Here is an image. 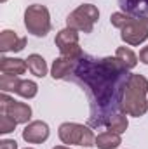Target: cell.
I'll return each instance as SVG.
<instances>
[{
  "label": "cell",
  "mask_w": 148,
  "mask_h": 149,
  "mask_svg": "<svg viewBox=\"0 0 148 149\" xmlns=\"http://www.w3.org/2000/svg\"><path fill=\"white\" fill-rule=\"evenodd\" d=\"M122 144V137L120 134H115L111 130H106V132H101L96 135V148L98 149H117Z\"/></svg>",
  "instance_id": "14"
},
{
  "label": "cell",
  "mask_w": 148,
  "mask_h": 149,
  "mask_svg": "<svg viewBox=\"0 0 148 149\" xmlns=\"http://www.w3.org/2000/svg\"><path fill=\"white\" fill-rule=\"evenodd\" d=\"M37 92H38V85L33 80H21L14 94L21 95L23 99H33L37 95Z\"/></svg>",
  "instance_id": "18"
},
{
  "label": "cell",
  "mask_w": 148,
  "mask_h": 149,
  "mask_svg": "<svg viewBox=\"0 0 148 149\" xmlns=\"http://www.w3.org/2000/svg\"><path fill=\"white\" fill-rule=\"evenodd\" d=\"M0 113L9 114L12 120L18 121V125H28L32 120V108L25 102L14 101L12 97H9L5 92H2L0 95Z\"/></svg>",
  "instance_id": "8"
},
{
  "label": "cell",
  "mask_w": 148,
  "mask_h": 149,
  "mask_svg": "<svg viewBox=\"0 0 148 149\" xmlns=\"http://www.w3.org/2000/svg\"><path fill=\"white\" fill-rule=\"evenodd\" d=\"M148 80L143 74L131 73L125 87H124V95H122V113L140 118L145 116L148 111Z\"/></svg>",
  "instance_id": "2"
},
{
  "label": "cell",
  "mask_w": 148,
  "mask_h": 149,
  "mask_svg": "<svg viewBox=\"0 0 148 149\" xmlns=\"http://www.w3.org/2000/svg\"><path fill=\"white\" fill-rule=\"evenodd\" d=\"M26 149H33V148H26Z\"/></svg>",
  "instance_id": "26"
},
{
  "label": "cell",
  "mask_w": 148,
  "mask_h": 149,
  "mask_svg": "<svg viewBox=\"0 0 148 149\" xmlns=\"http://www.w3.org/2000/svg\"><path fill=\"white\" fill-rule=\"evenodd\" d=\"M21 78L19 76H11V74H0V90L2 92H16Z\"/></svg>",
  "instance_id": "19"
},
{
  "label": "cell",
  "mask_w": 148,
  "mask_h": 149,
  "mask_svg": "<svg viewBox=\"0 0 148 149\" xmlns=\"http://www.w3.org/2000/svg\"><path fill=\"white\" fill-rule=\"evenodd\" d=\"M26 47V37H18L12 30H4L0 33V52H21Z\"/></svg>",
  "instance_id": "10"
},
{
  "label": "cell",
  "mask_w": 148,
  "mask_h": 149,
  "mask_svg": "<svg viewBox=\"0 0 148 149\" xmlns=\"http://www.w3.org/2000/svg\"><path fill=\"white\" fill-rule=\"evenodd\" d=\"M127 127H129V120H127L125 113H117L106 121V128L115 134H120V135L127 130Z\"/></svg>",
  "instance_id": "17"
},
{
  "label": "cell",
  "mask_w": 148,
  "mask_h": 149,
  "mask_svg": "<svg viewBox=\"0 0 148 149\" xmlns=\"http://www.w3.org/2000/svg\"><path fill=\"white\" fill-rule=\"evenodd\" d=\"M0 149H18V142L14 139H4L0 141Z\"/></svg>",
  "instance_id": "22"
},
{
  "label": "cell",
  "mask_w": 148,
  "mask_h": 149,
  "mask_svg": "<svg viewBox=\"0 0 148 149\" xmlns=\"http://www.w3.org/2000/svg\"><path fill=\"white\" fill-rule=\"evenodd\" d=\"M28 70L26 59L19 57H2L0 59V73L2 74H11V76H19Z\"/></svg>",
  "instance_id": "12"
},
{
  "label": "cell",
  "mask_w": 148,
  "mask_h": 149,
  "mask_svg": "<svg viewBox=\"0 0 148 149\" xmlns=\"http://www.w3.org/2000/svg\"><path fill=\"white\" fill-rule=\"evenodd\" d=\"M59 141L66 146H82V148H92L96 144V135L91 127L75 123V121H66L61 123L58 128Z\"/></svg>",
  "instance_id": "3"
},
{
  "label": "cell",
  "mask_w": 148,
  "mask_h": 149,
  "mask_svg": "<svg viewBox=\"0 0 148 149\" xmlns=\"http://www.w3.org/2000/svg\"><path fill=\"white\" fill-rule=\"evenodd\" d=\"M26 64H28V70L30 73L35 74L37 78H44L47 74V63L42 56L38 54H30L28 59H26Z\"/></svg>",
  "instance_id": "15"
},
{
  "label": "cell",
  "mask_w": 148,
  "mask_h": 149,
  "mask_svg": "<svg viewBox=\"0 0 148 149\" xmlns=\"http://www.w3.org/2000/svg\"><path fill=\"white\" fill-rule=\"evenodd\" d=\"M129 74V70L118 57L96 59L84 54L77 61L68 78L78 83L89 97L91 127H106L113 114L122 113V95Z\"/></svg>",
  "instance_id": "1"
},
{
  "label": "cell",
  "mask_w": 148,
  "mask_h": 149,
  "mask_svg": "<svg viewBox=\"0 0 148 149\" xmlns=\"http://www.w3.org/2000/svg\"><path fill=\"white\" fill-rule=\"evenodd\" d=\"M120 38L131 47L141 45L148 38V17H132V21L120 30Z\"/></svg>",
  "instance_id": "7"
},
{
  "label": "cell",
  "mask_w": 148,
  "mask_h": 149,
  "mask_svg": "<svg viewBox=\"0 0 148 149\" xmlns=\"http://www.w3.org/2000/svg\"><path fill=\"white\" fill-rule=\"evenodd\" d=\"M132 17H134V16H129V14H125V12H113L110 16V23H111V26L122 30L125 24H129V23L132 21Z\"/></svg>",
  "instance_id": "20"
},
{
  "label": "cell",
  "mask_w": 148,
  "mask_h": 149,
  "mask_svg": "<svg viewBox=\"0 0 148 149\" xmlns=\"http://www.w3.org/2000/svg\"><path fill=\"white\" fill-rule=\"evenodd\" d=\"M122 12L134 17H148V0H118Z\"/></svg>",
  "instance_id": "13"
},
{
  "label": "cell",
  "mask_w": 148,
  "mask_h": 149,
  "mask_svg": "<svg viewBox=\"0 0 148 149\" xmlns=\"http://www.w3.org/2000/svg\"><path fill=\"white\" fill-rule=\"evenodd\" d=\"M16 125H18V121L16 120H12L9 114H0V134H11V132H14V128H16Z\"/></svg>",
  "instance_id": "21"
},
{
  "label": "cell",
  "mask_w": 148,
  "mask_h": 149,
  "mask_svg": "<svg viewBox=\"0 0 148 149\" xmlns=\"http://www.w3.org/2000/svg\"><path fill=\"white\" fill-rule=\"evenodd\" d=\"M0 2H2V3H5V2H7V0H0Z\"/></svg>",
  "instance_id": "25"
},
{
  "label": "cell",
  "mask_w": 148,
  "mask_h": 149,
  "mask_svg": "<svg viewBox=\"0 0 148 149\" xmlns=\"http://www.w3.org/2000/svg\"><path fill=\"white\" fill-rule=\"evenodd\" d=\"M52 149H72L70 146H56V148H52Z\"/></svg>",
  "instance_id": "24"
},
{
  "label": "cell",
  "mask_w": 148,
  "mask_h": 149,
  "mask_svg": "<svg viewBox=\"0 0 148 149\" xmlns=\"http://www.w3.org/2000/svg\"><path fill=\"white\" fill-rule=\"evenodd\" d=\"M25 28L28 30L30 35L38 38L47 37L51 31V14L45 5L33 3L28 5L25 10Z\"/></svg>",
  "instance_id": "4"
},
{
  "label": "cell",
  "mask_w": 148,
  "mask_h": 149,
  "mask_svg": "<svg viewBox=\"0 0 148 149\" xmlns=\"http://www.w3.org/2000/svg\"><path fill=\"white\" fill-rule=\"evenodd\" d=\"M140 61L143 64H148V45H145L141 50H140Z\"/></svg>",
  "instance_id": "23"
},
{
  "label": "cell",
  "mask_w": 148,
  "mask_h": 149,
  "mask_svg": "<svg viewBox=\"0 0 148 149\" xmlns=\"http://www.w3.org/2000/svg\"><path fill=\"white\" fill-rule=\"evenodd\" d=\"M99 19V9L92 3H82L66 17V26L82 33H92L96 21Z\"/></svg>",
  "instance_id": "5"
},
{
  "label": "cell",
  "mask_w": 148,
  "mask_h": 149,
  "mask_svg": "<svg viewBox=\"0 0 148 149\" xmlns=\"http://www.w3.org/2000/svg\"><path fill=\"white\" fill-rule=\"evenodd\" d=\"M115 57H118L120 63H122L127 70H132V68H136V64H138V56H136V54L132 52V49H129V47H117Z\"/></svg>",
  "instance_id": "16"
},
{
  "label": "cell",
  "mask_w": 148,
  "mask_h": 149,
  "mask_svg": "<svg viewBox=\"0 0 148 149\" xmlns=\"http://www.w3.org/2000/svg\"><path fill=\"white\" fill-rule=\"evenodd\" d=\"M75 64H77L75 59L59 56V57L54 59V63H52V66H51V76H52L54 80H65V78H68L70 74L73 73Z\"/></svg>",
  "instance_id": "11"
},
{
  "label": "cell",
  "mask_w": 148,
  "mask_h": 149,
  "mask_svg": "<svg viewBox=\"0 0 148 149\" xmlns=\"http://www.w3.org/2000/svg\"><path fill=\"white\" fill-rule=\"evenodd\" d=\"M49 134H51L49 125L42 120H35L25 127L21 135H23L25 142H28V144H42L49 139Z\"/></svg>",
  "instance_id": "9"
},
{
  "label": "cell",
  "mask_w": 148,
  "mask_h": 149,
  "mask_svg": "<svg viewBox=\"0 0 148 149\" xmlns=\"http://www.w3.org/2000/svg\"><path fill=\"white\" fill-rule=\"evenodd\" d=\"M54 43L56 47L59 49V54L65 56V57H70V59H75L78 61L84 52L78 45V31L73 30V28H63L56 33V38H54Z\"/></svg>",
  "instance_id": "6"
}]
</instances>
